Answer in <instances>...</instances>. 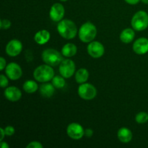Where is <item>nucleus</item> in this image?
<instances>
[{"mask_svg":"<svg viewBox=\"0 0 148 148\" xmlns=\"http://www.w3.org/2000/svg\"><path fill=\"white\" fill-rule=\"evenodd\" d=\"M58 33L62 38L67 40L73 39L77 33V28L72 20L64 19L59 22L57 25Z\"/></svg>","mask_w":148,"mask_h":148,"instance_id":"1","label":"nucleus"},{"mask_svg":"<svg viewBox=\"0 0 148 148\" xmlns=\"http://www.w3.org/2000/svg\"><path fill=\"white\" fill-rule=\"evenodd\" d=\"M54 77V70L51 66L42 64L36 68L33 72V77L40 82H47L52 80Z\"/></svg>","mask_w":148,"mask_h":148,"instance_id":"2","label":"nucleus"},{"mask_svg":"<svg viewBox=\"0 0 148 148\" xmlns=\"http://www.w3.org/2000/svg\"><path fill=\"white\" fill-rule=\"evenodd\" d=\"M79 38L83 43H90L95 39L97 35V28L90 22L84 23L78 31Z\"/></svg>","mask_w":148,"mask_h":148,"instance_id":"3","label":"nucleus"},{"mask_svg":"<svg viewBox=\"0 0 148 148\" xmlns=\"http://www.w3.org/2000/svg\"><path fill=\"white\" fill-rule=\"evenodd\" d=\"M42 59L43 62L51 66L59 65L64 60L63 54L53 49H46L42 53Z\"/></svg>","mask_w":148,"mask_h":148,"instance_id":"4","label":"nucleus"},{"mask_svg":"<svg viewBox=\"0 0 148 148\" xmlns=\"http://www.w3.org/2000/svg\"><path fill=\"white\" fill-rule=\"evenodd\" d=\"M132 27L137 31H143L148 27V14L140 10L136 12L132 18Z\"/></svg>","mask_w":148,"mask_h":148,"instance_id":"5","label":"nucleus"},{"mask_svg":"<svg viewBox=\"0 0 148 148\" xmlns=\"http://www.w3.org/2000/svg\"><path fill=\"white\" fill-rule=\"evenodd\" d=\"M78 95L81 98L90 101L95 98L97 90L90 83H82L78 88Z\"/></svg>","mask_w":148,"mask_h":148,"instance_id":"6","label":"nucleus"},{"mask_svg":"<svg viewBox=\"0 0 148 148\" xmlns=\"http://www.w3.org/2000/svg\"><path fill=\"white\" fill-rule=\"evenodd\" d=\"M59 71L60 75L66 79L71 77L75 72V62L72 59H64L59 64Z\"/></svg>","mask_w":148,"mask_h":148,"instance_id":"7","label":"nucleus"},{"mask_svg":"<svg viewBox=\"0 0 148 148\" xmlns=\"http://www.w3.org/2000/svg\"><path fill=\"white\" fill-rule=\"evenodd\" d=\"M66 134L73 140H79L85 135V130L78 123H71L66 128Z\"/></svg>","mask_w":148,"mask_h":148,"instance_id":"8","label":"nucleus"},{"mask_svg":"<svg viewBox=\"0 0 148 148\" xmlns=\"http://www.w3.org/2000/svg\"><path fill=\"white\" fill-rule=\"evenodd\" d=\"M87 50L90 56L95 59L101 58L105 53L103 45L101 42L93 41V40L88 44Z\"/></svg>","mask_w":148,"mask_h":148,"instance_id":"9","label":"nucleus"},{"mask_svg":"<svg viewBox=\"0 0 148 148\" xmlns=\"http://www.w3.org/2000/svg\"><path fill=\"white\" fill-rule=\"evenodd\" d=\"M5 73L7 77L11 80H17L22 77L23 70L20 65L12 62L6 66Z\"/></svg>","mask_w":148,"mask_h":148,"instance_id":"10","label":"nucleus"},{"mask_svg":"<svg viewBox=\"0 0 148 148\" xmlns=\"http://www.w3.org/2000/svg\"><path fill=\"white\" fill-rule=\"evenodd\" d=\"M23 50V44L21 42L17 39L11 40L6 46V53L12 57H15L20 54Z\"/></svg>","mask_w":148,"mask_h":148,"instance_id":"11","label":"nucleus"},{"mask_svg":"<svg viewBox=\"0 0 148 148\" xmlns=\"http://www.w3.org/2000/svg\"><path fill=\"white\" fill-rule=\"evenodd\" d=\"M65 10L64 6L60 3H55L51 6L49 12L50 18L54 22H60L63 20Z\"/></svg>","mask_w":148,"mask_h":148,"instance_id":"12","label":"nucleus"},{"mask_svg":"<svg viewBox=\"0 0 148 148\" xmlns=\"http://www.w3.org/2000/svg\"><path fill=\"white\" fill-rule=\"evenodd\" d=\"M133 51L137 54L143 55L148 52V39L146 38H140L133 43Z\"/></svg>","mask_w":148,"mask_h":148,"instance_id":"13","label":"nucleus"},{"mask_svg":"<svg viewBox=\"0 0 148 148\" xmlns=\"http://www.w3.org/2000/svg\"><path fill=\"white\" fill-rule=\"evenodd\" d=\"M4 94L5 98L12 102H16L19 101L22 97L21 90L14 86L8 87L6 88Z\"/></svg>","mask_w":148,"mask_h":148,"instance_id":"14","label":"nucleus"},{"mask_svg":"<svg viewBox=\"0 0 148 148\" xmlns=\"http://www.w3.org/2000/svg\"><path fill=\"white\" fill-rule=\"evenodd\" d=\"M51 34L48 30H41L38 31L35 34L34 40L39 45H44L49 42L50 40Z\"/></svg>","mask_w":148,"mask_h":148,"instance_id":"15","label":"nucleus"},{"mask_svg":"<svg viewBox=\"0 0 148 148\" xmlns=\"http://www.w3.org/2000/svg\"><path fill=\"white\" fill-rule=\"evenodd\" d=\"M117 136L120 142L123 143H128L132 139V133L130 129L127 127H121L119 130Z\"/></svg>","mask_w":148,"mask_h":148,"instance_id":"16","label":"nucleus"},{"mask_svg":"<svg viewBox=\"0 0 148 148\" xmlns=\"http://www.w3.org/2000/svg\"><path fill=\"white\" fill-rule=\"evenodd\" d=\"M39 92L44 98H51L55 92V87L53 84L48 83V82H43L39 88Z\"/></svg>","mask_w":148,"mask_h":148,"instance_id":"17","label":"nucleus"},{"mask_svg":"<svg viewBox=\"0 0 148 148\" xmlns=\"http://www.w3.org/2000/svg\"><path fill=\"white\" fill-rule=\"evenodd\" d=\"M135 37V33L132 28H126L121 33L119 36L120 40L124 43H130L134 40Z\"/></svg>","mask_w":148,"mask_h":148,"instance_id":"18","label":"nucleus"},{"mask_svg":"<svg viewBox=\"0 0 148 148\" xmlns=\"http://www.w3.org/2000/svg\"><path fill=\"white\" fill-rule=\"evenodd\" d=\"M77 51V48L74 43H68L65 44L62 49V53L66 58H70L75 56Z\"/></svg>","mask_w":148,"mask_h":148,"instance_id":"19","label":"nucleus"},{"mask_svg":"<svg viewBox=\"0 0 148 148\" xmlns=\"http://www.w3.org/2000/svg\"><path fill=\"white\" fill-rule=\"evenodd\" d=\"M89 77V72L85 68L78 69L75 73V80L77 83L82 84L87 82Z\"/></svg>","mask_w":148,"mask_h":148,"instance_id":"20","label":"nucleus"},{"mask_svg":"<svg viewBox=\"0 0 148 148\" xmlns=\"http://www.w3.org/2000/svg\"><path fill=\"white\" fill-rule=\"evenodd\" d=\"M23 88L25 92L27 93H33L36 92L38 89V85L35 81L33 80H27L23 84Z\"/></svg>","mask_w":148,"mask_h":148,"instance_id":"21","label":"nucleus"},{"mask_svg":"<svg viewBox=\"0 0 148 148\" xmlns=\"http://www.w3.org/2000/svg\"><path fill=\"white\" fill-rule=\"evenodd\" d=\"M52 84H53V86L56 88H62L64 87L65 84H66V82H65V79L64 77H62V75L61 76H54L52 79Z\"/></svg>","mask_w":148,"mask_h":148,"instance_id":"22","label":"nucleus"},{"mask_svg":"<svg viewBox=\"0 0 148 148\" xmlns=\"http://www.w3.org/2000/svg\"><path fill=\"white\" fill-rule=\"evenodd\" d=\"M135 120L138 124H145L148 121V113L144 111L138 113L136 115Z\"/></svg>","mask_w":148,"mask_h":148,"instance_id":"23","label":"nucleus"},{"mask_svg":"<svg viewBox=\"0 0 148 148\" xmlns=\"http://www.w3.org/2000/svg\"><path fill=\"white\" fill-rule=\"evenodd\" d=\"M11 22L7 19H3L0 21V28L2 30H7L11 27Z\"/></svg>","mask_w":148,"mask_h":148,"instance_id":"24","label":"nucleus"},{"mask_svg":"<svg viewBox=\"0 0 148 148\" xmlns=\"http://www.w3.org/2000/svg\"><path fill=\"white\" fill-rule=\"evenodd\" d=\"M9 81L7 77L4 75H0V86L2 88H7L8 86Z\"/></svg>","mask_w":148,"mask_h":148,"instance_id":"25","label":"nucleus"},{"mask_svg":"<svg viewBox=\"0 0 148 148\" xmlns=\"http://www.w3.org/2000/svg\"><path fill=\"white\" fill-rule=\"evenodd\" d=\"M43 145L38 141L31 142V143H30L27 146H26V148H43Z\"/></svg>","mask_w":148,"mask_h":148,"instance_id":"26","label":"nucleus"},{"mask_svg":"<svg viewBox=\"0 0 148 148\" xmlns=\"http://www.w3.org/2000/svg\"><path fill=\"white\" fill-rule=\"evenodd\" d=\"M4 132H5V134L7 136H12L14 134L15 130H14V127H12V126H7L4 128Z\"/></svg>","mask_w":148,"mask_h":148,"instance_id":"27","label":"nucleus"},{"mask_svg":"<svg viewBox=\"0 0 148 148\" xmlns=\"http://www.w3.org/2000/svg\"><path fill=\"white\" fill-rule=\"evenodd\" d=\"M6 60L4 57L0 58V70L3 71L6 68Z\"/></svg>","mask_w":148,"mask_h":148,"instance_id":"28","label":"nucleus"},{"mask_svg":"<svg viewBox=\"0 0 148 148\" xmlns=\"http://www.w3.org/2000/svg\"><path fill=\"white\" fill-rule=\"evenodd\" d=\"M93 134V131L91 129H86L85 130V135L87 137H91Z\"/></svg>","mask_w":148,"mask_h":148,"instance_id":"29","label":"nucleus"},{"mask_svg":"<svg viewBox=\"0 0 148 148\" xmlns=\"http://www.w3.org/2000/svg\"><path fill=\"white\" fill-rule=\"evenodd\" d=\"M127 4H131V5H134V4H137L140 2L141 0H124Z\"/></svg>","mask_w":148,"mask_h":148,"instance_id":"30","label":"nucleus"},{"mask_svg":"<svg viewBox=\"0 0 148 148\" xmlns=\"http://www.w3.org/2000/svg\"><path fill=\"white\" fill-rule=\"evenodd\" d=\"M0 132H1V137H0V141H2L3 139L4 138V136L6 135L5 132H4V129L0 128Z\"/></svg>","mask_w":148,"mask_h":148,"instance_id":"31","label":"nucleus"},{"mask_svg":"<svg viewBox=\"0 0 148 148\" xmlns=\"http://www.w3.org/2000/svg\"><path fill=\"white\" fill-rule=\"evenodd\" d=\"M0 145H1V148H9V147H10L9 145L7 144V143H6V142L1 141V144H0Z\"/></svg>","mask_w":148,"mask_h":148,"instance_id":"32","label":"nucleus"},{"mask_svg":"<svg viewBox=\"0 0 148 148\" xmlns=\"http://www.w3.org/2000/svg\"><path fill=\"white\" fill-rule=\"evenodd\" d=\"M141 1L143 3H144V4H148V0H141Z\"/></svg>","mask_w":148,"mask_h":148,"instance_id":"33","label":"nucleus"},{"mask_svg":"<svg viewBox=\"0 0 148 148\" xmlns=\"http://www.w3.org/2000/svg\"><path fill=\"white\" fill-rule=\"evenodd\" d=\"M61 1H68V0H60Z\"/></svg>","mask_w":148,"mask_h":148,"instance_id":"34","label":"nucleus"}]
</instances>
